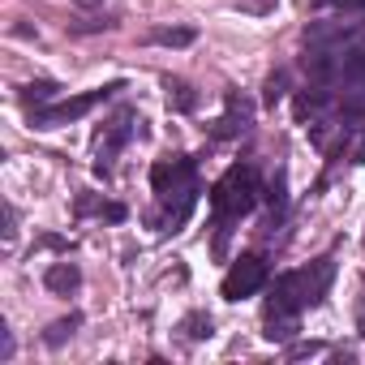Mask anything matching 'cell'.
<instances>
[{
	"label": "cell",
	"mask_w": 365,
	"mask_h": 365,
	"mask_svg": "<svg viewBox=\"0 0 365 365\" xmlns=\"http://www.w3.org/2000/svg\"><path fill=\"white\" fill-rule=\"evenodd\" d=\"M56 91H61L56 82H31V86H22V103H35L39 108L48 99H56Z\"/></svg>",
	"instance_id": "obj_17"
},
{
	"label": "cell",
	"mask_w": 365,
	"mask_h": 365,
	"mask_svg": "<svg viewBox=\"0 0 365 365\" xmlns=\"http://www.w3.org/2000/svg\"><path fill=\"white\" fill-rule=\"evenodd\" d=\"M356 331H361V339H365V309H361V318H356Z\"/></svg>",
	"instance_id": "obj_23"
},
{
	"label": "cell",
	"mask_w": 365,
	"mask_h": 365,
	"mask_svg": "<svg viewBox=\"0 0 365 365\" xmlns=\"http://www.w3.org/2000/svg\"><path fill=\"white\" fill-rule=\"evenodd\" d=\"M271 344H288L297 335V314H267V331H262Z\"/></svg>",
	"instance_id": "obj_11"
},
{
	"label": "cell",
	"mask_w": 365,
	"mask_h": 365,
	"mask_svg": "<svg viewBox=\"0 0 365 365\" xmlns=\"http://www.w3.org/2000/svg\"><path fill=\"white\" fill-rule=\"evenodd\" d=\"M116 91H125V82H108V86L91 91V95L65 99V103H52V108H35V112H31V125H35V129H56V125H69V120L86 116L95 103H103V99H108V95H116Z\"/></svg>",
	"instance_id": "obj_2"
},
{
	"label": "cell",
	"mask_w": 365,
	"mask_h": 365,
	"mask_svg": "<svg viewBox=\"0 0 365 365\" xmlns=\"http://www.w3.org/2000/svg\"><path fill=\"white\" fill-rule=\"evenodd\" d=\"M331 279H335V258H318V262H309L305 271H297V297H301V309L322 305L327 292H331Z\"/></svg>",
	"instance_id": "obj_4"
},
{
	"label": "cell",
	"mask_w": 365,
	"mask_h": 365,
	"mask_svg": "<svg viewBox=\"0 0 365 365\" xmlns=\"http://www.w3.org/2000/svg\"><path fill=\"white\" fill-rule=\"evenodd\" d=\"M352 163H365V138H361V146L352 150Z\"/></svg>",
	"instance_id": "obj_22"
},
{
	"label": "cell",
	"mask_w": 365,
	"mask_h": 365,
	"mask_svg": "<svg viewBox=\"0 0 365 365\" xmlns=\"http://www.w3.org/2000/svg\"><path fill=\"white\" fill-rule=\"evenodd\" d=\"M43 245H48V250H69V241H65V237H43Z\"/></svg>",
	"instance_id": "obj_21"
},
{
	"label": "cell",
	"mask_w": 365,
	"mask_h": 365,
	"mask_svg": "<svg viewBox=\"0 0 365 365\" xmlns=\"http://www.w3.org/2000/svg\"><path fill=\"white\" fill-rule=\"evenodd\" d=\"M356 35V26H344V22H314V26H305V39L314 43V48H331V43H348Z\"/></svg>",
	"instance_id": "obj_8"
},
{
	"label": "cell",
	"mask_w": 365,
	"mask_h": 365,
	"mask_svg": "<svg viewBox=\"0 0 365 365\" xmlns=\"http://www.w3.org/2000/svg\"><path fill=\"white\" fill-rule=\"evenodd\" d=\"M262 284H267V258H262V254H241V258L228 267L220 292H224V301H245V297H254Z\"/></svg>",
	"instance_id": "obj_3"
},
{
	"label": "cell",
	"mask_w": 365,
	"mask_h": 365,
	"mask_svg": "<svg viewBox=\"0 0 365 365\" xmlns=\"http://www.w3.org/2000/svg\"><path fill=\"white\" fill-rule=\"evenodd\" d=\"M284 95H288V73H284V69H275V73L267 78V86H262V103H267V108H275Z\"/></svg>",
	"instance_id": "obj_15"
},
{
	"label": "cell",
	"mask_w": 365,
	"mask_h": 365,
	"mask_svg": "<svg viewBox=\"0 0 365 365\" xmlns=\"http://www.w3.org/2000/svg\"><path fill=\"white\" fill-rule=\"evenodd\" d=\"M301 65H305V73H309L314 82H335V78H339V65H344V56H335L331 48H314V52H309Z\"/></svg>",
	"instance_id": "obj_7"
},
{
	"label": "cell",
	"mask_w": 365,
	"mask_h": 365,
	"mask_svg": "<svg viewBox=\"0 0 365 365\" xmlns=\"http://www.w3.org/2000/svg\"><path fill=\"white\" fill-rule=\"evenodd\" d=\"M168 103H172L176 112H194V108H198V95H194L190 82H168Z\"/></svg>",
	"instance_id": "obj_14"
},
{
	"label": "cell",
	"mask_w": 365,
	"mask_h": 365,
	"mask_svg": "<svg viewBox=\"0 0 365 365\" xmlns=\"http://www.w3.org/2000/svg\"><path fill=\"white\" fill-rule=\"evenodd\" d=\"M211 314H190L185 322H180V331H185V339H211Z\"/></svg>",
	"instance_id": "obj_16"
},
{
	"label": "cell",
	"mask_w": 365,
	"mask_h": 365,
	"mask_svg": "<svg viewBox=\"0 0 365 365\" xmlns=\"http://www.w3.org/2000/svg\"><path fill=\"white\" fill-rule=\"evenodd\" d=\"M43 288L56 292V297H69V292L82 288V271H78L73 262H52V267L43 271Z\"/></svg>",
	"instance_id": "obj_6"
},
{
	"label": "cell",
	"mask_w": 365,
	"mask_h": 365,
	"mask_svg": "<svg viewBox=\"0 0 365 365\" xmlns=\"http://www.w3.org/2000/svg\"><path fill=\"white\" fill-rule=\"evenodd\" d=\"M258 202V176L250 163H232L220 180H215V190H211V207L220 220H232V215H245L254 211Z\"/></svg>",
	"instance_id": "obj_1"
},
{
	"label": "cell",
	"mask_w": 365,
	"mask_h": 365,
	"mask_svg": "<svg viewBox=\"0 0 365 365\" xmlns=\"http://www.w3.org/2000/svg\"><path fill=\"white\" fill-rule=\"evenodd\" d=\"M78 327H82V314H69V318H56V322H52V327L43 331V344H48V348H61V344H65V339H69V335H73Z\"/></svg>",
	"instance_id": "obj_12"
},
{
	"label": "cell",
	"mask_w": 365,
	"mask_h": 365,
	"mask_svg": "<svg viewBox=\"0 0 365 365\" xmlns=\"http://www.w3.org/2000/svg\"><path fill=\"white\" fill-rule=\"evenodd\" d=\"M339 82L365 91V52H348V56H344V65H339Z\"/></svg>",
	"instance_id": "obj_13"
},
{
	"label": "cell",
	"mask_w": 365,
	"mask_h": 365,
	"mask_svg": "<svg viewBox=\"0 0 365 365\" xmlns=\"http://www.w3.org/2000/svg\"><path fill=\"white\" fill-rule=\"evenodd\" d=\"M73 5H82V9H91V5H99V0H73Z\"/></svg>",
	"instance_id": "obj_24"
},
{
	"label": "cell",
	"mask_w": 365,
	"mask_h": 365,
	"mask_svg": "<svg viewBox=\"0 0 365 365\" xmlns=\"http://www.w3.org/2000/svg\"><path fill=\"white\" fill-rule=\"evenodd\" d=\"M327 103H331V95H327V91H322V82H318V86H314V91H309V86H305V91H301V95H297V120H309V116H318V112H322V108H327Z\"/></svg>",
	"instance_id": "obj_10"
},
{
	"label": "cell",
	"mask_w": 365,
	"mask_h": 365,
	"mask_svg": "<svg viewBox=\"0 0 365 365\" xmlns=\"http://www.w3.org/2000/svg\"><path fill=\"white\" fill-rule=\"evenodd\" d=\"M250 125H254V108H250V99L245 95H228V112L211 125V138L215 142H228V138H241V133H250Z\"/></svg>",
	"instance_id": "obj_5"
},
{
	"label": "cell",
	"mask_w": 365,
	"mask_h": 365,
	"mask_svg": "<svg viewBox=\"0 0 365 365\" xmlns=\"http://www.w3.org/2000/svg\"><path fill=\"white\" fill-rule=\"evenodd\" d=\"M73 211H78V215H91V211H103V202H95L91 194H78V202H73Z\"/></svg>",
	"instance_id": "obj_19"
},
{
	"label": "cell",
	"mask_w": 365,
	"mask_h": 365,
	"mask_svg": "<svg viewBox=\"0 0 365 365\" xmlns=\"http://www.w3.org/2000/svg\"><path fill=\"white\" fill-rule=\"evenodd\" d=\"M99 215H103V220H112V224H120V220H125L129 211H125L120 202H103V211H99Z\"/></svg>",
	"instance_id": "obj_20"
},
{
	"label": "cell",
	"mask_w": 365,
	"mask_h": 365,
	"mask_svg": "<svg viewBox=\"0 0 365 365\" xmlns=\"http://www.w3.org/2000/svg\"><path fill=\"white\" fill-rule=\"evenodd\" d=\"M194 39H198L194 26H159V31H150V43H159V48H190Z\"/></svg>",
	"instance_id": "obj_9"
},
{
	"label": "cell",
	"mask_w": 365,
	"mask_h": 365,
	"mask_svg": "<svg viewBox=\"0 0 365 365\" xmlns=\"http://www.w3.org/2000/svg\"><path fill=\"white\" fill-rule=\"evenodd\" d=\"M327 344H318V339H309V344H292L288 348V361H301V356H318Z\"/></svg>",
	"instance_id": "obj_18"
}]
</instances>
